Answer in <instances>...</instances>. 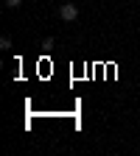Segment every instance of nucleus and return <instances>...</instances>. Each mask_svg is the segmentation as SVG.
I'll return each mask as SVG.
<instances>
[{
	"instance_id": "2",
	"label": "nucleus",
	"mask_w": 140,
	"mask_h": 156,
	"mask_svg": "<svg viewBox=\"0 0 140 156\" xmlns=\"http://www.w3.org/2000/svg\"><path fill=\"white\" fill-rule=\"evenodd\" d=\"M3 3H6V9H20V6H23V0H3Z\"/></svg>"
},
{
	"instance_id": "4",
	"label": "nucleus",
	"mask_w": 140,
	"mask_h": 156,
	"mask_svg": "<svg viewBox=\"0 0 140 156\" xmlns=\"http://www.w3.org/2000/svg\"><path fill=\"white\" fill-rule=\"evenodd\" d=\"M0 48L9 50V48H11V39H9V36H3V39H0Z\"/></svg>"
},
{
	"instance_id": "3",
	"label": "nucleus",
	"mask_w": 140,
	"mask_h": 156,
	"mask_svg": "<svg viewBox=\"0 0 140 156\" xmlns=\"http://www.w3.org/2000/svg\"><path fill=\"white\" fill-rule=\"evenodd\" d=\"M42 48H45V50L53 48V36H45V39H42Z\"/></svg>"
},
{
	"instance_id": "1",
	"label": "nucleus",
	"mask_w": 140,
	"mask_h": 156,
	"mask_svg": "<svg viewBox=\"0 0 140 156\" xmlns=\"http://www.w3.org/2000/svg\"><path fill=\"white\" fill-rule=\"evenodd\" d=\"M56 14H59V20H65V23H76L78 20V6L76 3H62Z\"/></svg>"
}]
</instances>
